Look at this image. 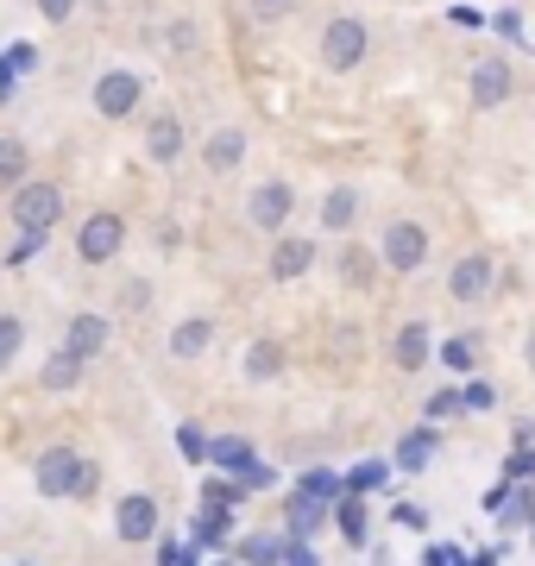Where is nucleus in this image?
Segmentation results:
<instances>
[{
    "mask_svg": "<svg viewBox=\"0 0 535 566\" xmlns=\"http://www.w3.org/2000/svg\"><path fill=\"white\" fill-rule=\"evenodd\" d=\"M7 214H13V227H20V233H51V227H57V214H63V189H57V182L25 177L20 189H13V208H7Z\"/></svg>",
    "mask_w": 535,
    "mask_h": 566,
    "instance_id": "nucleus-1",
    "label": "nucleus"
},
{
    "mask_svg": "<svg viewBox=\"0 0 535 566\" xmlns=\"http://www.w3.org/2000/svg\"><path fill=\"white\" fill-rule=\"evenodd\" d=\"M366 44H371V32H366V20H353V13H334V20L322 25V63H328V70H359V63H366Z\"/></svg>",
    "mask_w": 535,
    "mask_h": 566,
    "instance_id": "nucleus-2",
    "label": "nucleus"
},
{
    "mask_svg": "<svg viewBox=\"0 0 535 566\" xmlns=\"http://www.w3.org/2000/svg\"><path fill=\"white\" fill-rule=\"evenodd\" d=\"M290 214H296V189H290L284 177L259 182V189H252V196H246V221L259 227V233H277V240H284Z\"/></svg>",
    "mask_w": 535,
    "mask_h": 566,
    "instance_id": "nucleus-3",
    "label": "nucleus"
},
{
    "mask_svg": "<svg viewBox=\"0 0 535 566\" xmlns=\"http://www.w3.org/2000/svg\"><path fill=\"white\" fill-rule=\"evenodd\" d=\"M76 479H83V453L76 447H44L39 460H32L39 497H76Z\"/></svg>",
    "mask_w": 535,
    "mask_h": 566,
    "instance_id": "nucleus-4",
    "label": "nucleus"
},
{
    "mask_svg": "<svg viewBox=\"0 0 535 566\" xmlns=\"http://www.w3.org/2000/svg\"><path fill=\"white\" fill-rule=\"evenodd\" d=\"M378 259L391 264L397 277H410V271L429 264V233H422L416 221H391L385 227V240H378Z\"/></svg>",
    "mask_w": 535,
    "mask_h": 566,
    "instance_id": "nucleus-5",
    "label": "nucleus"
},
{
    "mask_svg": "<svg viewBox=\"0 0 535 566\" xmlns=\"http://www.w3.org/2000/svg\"><path fill=\"white\" fill-rule=\"evenodd\" d=\"M120 245H126V221L120 214H88L83 227H76V259L83 264H107V259H120Z\"/></svg>",
    "mask_w": 535,
    "mask_h": 566,
    "instance_id": "nucleus-6",
    "label": "nucleus"
},
{
    "mask_svg": "<svg viewBox=\"0 0 535 566\" xmlns=\"http://www.w3.org/2000/svg\"><path fill=\"white\" fill-rule=\"evenodd\" d=\"M492 290H497V264L485 259V252H466V259L448 271V296L453 303H485Z\"/></svg>",
    "mask_w": 535,
    "mask_h": 566,
    "instance_id": "nucleus-7",
    "label": "nucleus"
},
{
    "mask_svg": "<svg viewBox=\"0 0 535 566\" xmlns=\"http://www.w3.org/2000/svg\"><path fill=\"white\" fill-rule=\"evenodd\" d=\"M114 535L126 547H139L158 535V497H145V491H126L120 504H114Z\"/></svg>",
    "mask_w": 535,
    "mask_h": 566,
    "instance_id": "nucleus-8",
    "label": "nucleus"
},
{
    "mask_svg": "<svg viewBox=\"0 0 535 566\" xmlns=\"http://www.w3.org/2000/svg\"><path fill=\"white\" fill-rule=\"evenodd\" d=\"M139 95H145V82L133 76V70H107V76L95 82V114H102V120H126V114L139 107Z\"/></svg>",
    "mask_w": 535,
    "mask_h": 566,
    "instance_id": "nucleus-9",
    "label": "nucleus"
},
{
    "mask_svg": "<svg viewBox=\"0 0 535 566\" xmlns=\"http://www.w3.org/2000/svg\"><path fill=\"white\" fill-rule=\"evenodd\" d=\"M466 88H473V107H479V114L504 107V102H511V63H504V57L473 63V82H466Z\"/></svg>",
    "mask_w": 535,
    "mask_h": 566,
    "instance_id": "nucleus-10",
    "label": "nucleus"
},
{
    "mask_svg": "<svg viewBox=\"0 0 535 566\" xmlns=\"http://www.w3.org/2000/svg\"><path fill=\"white\" fill-rule=\"evenodd\" d=\"M63 353H76L83 365H95L107 353V315H70L63 327Z\"/></svg>",
    "mask_w": 535,
    "mask_h": 566,
    "instance_id": "nucleus-11",
    "label": "nucleus"
},
{
    "mask_svg": "<svg viewBox=\"0 0 535 566\" xmlns=\"http://www.w3.org/2000/svg\"><path fill=\"white\" fill-rule=\"evenodd\" d=\"M284 510H290V523H284L290 542H310V535H322V523L334 516V504H322V497H310V491H290Z\"/></svg>",
    "mask_w": 535,
    "mask_h": 566,
    "instance_id": "nucleus-12",
    "label": "nucleus"
},
{
    "mask_svg": "<svg viewBox=\"0 0 535 566\" xmlns=\"http://www.w3.org/2000/svg\"><path fill=\"white\" fill-rule=\"evenodd\" d=\"M183 542H196L202 547V554H233V528H227V510H196V516H189V535Z\"/></svg>",
    "mask_w": 535,
    "mask_h": 566,
    "instance_id": "nucleus-13",
    "label": "nucleus"
},
{
    "mask_svg": "<svg viewBox=\"0 0 535 566\" xmlns=\"http://www.w3.org/2000/svg\"><path fill=\"white\" fill-rule=\"evenodd\" d=\"M240 158H246V133H240V126H214L208 145H202V164L214 177H227V170H240Z\"/></svg>",
    "mask_w": 535,
    "mask_h": 566,
    "instance_id": "nucleus-14",
    "label": "nucleus"
},
{
    "mask_svg": "<svg viewBox=\"0 0 535 566\" xmlns=\"http://www.w3.org/2000/svg\"><path fill=\"white\" fill-rule=\"evenodd\" d=\"M429 353H434V334H429V322H403V327H397V340H391V359H397V371H422V365H429Z\"/></svg>",
    "mask_w": 535,
    "mask_h": 566,
    "instance_id": "nucleus-15",
    "label": "nucleus"
},
{
    "mask_svg": "<svg viewBox=\"0 0 535 566\" xmlns=\"http://www.w3.org/2000/svg\"><path fill=\"white\" fill-rule=\"evenodd\" d=\"M145 151H151V164H183V120H177V114H151Z\"/></svg>",
    "mask_w": 535,
    "mask_h": 566,
    "instance_id": "nucleus-16",
    "label": "nucleus"
},
{
    "mask_svg": "<svg viewBox=\"0 0 535 566\" xmlns=\"http://www.w3.org/2000/svg\"><path fill=\"white\" fill-rule=\"evenodd\" d=\"M208 465H214L221 479H246L252 465H259V453H252V441H240V434H221V441H208Z\"/></svg>",
    "mask_w": 535,
    "mask_h": 566,
    "instance_id": "nucleus-17",
    "label": "nucleus"
},
{
    "mask_svg": "<svg viewBox=\"0 0 535 566\" xmlns=\"http://www.w3.org/2000/svg\"><path fill=\"white\" fill-rule=\"evenodd\" d=\"M271 277H277V283H296V277H303V271H310V264H315V245L310 240H296V233H284V240H277V245H271Z\"/></svg>",
    "mask_w": 535,
    "mask_h": 566,
    "instance_id": "nucleus-18",
    "label": "nucleus"
},
{
    "mask_svg": "<svg viewBox=\"0 0 535 566\" xmlns=\"http://www.w3.org/2000/svg\"><path fill=\"white\" fill-rule=\"evenodd\" d=\"M208 340H214V322L208 315H189V322L170 327V359H202Z\"/></svg>",
    "mask_w": 535,
    "mask_h": 566,
    "instance_id": "nucleus-19",
    "label": "nucleus"
},
{
    "mask_svg": "<svg viewBox=\"0 0 535 566\" xmlns=\"http://www.w3.org/2000/svg\"><path fill=\"white\" fill-rule=\"evenodd\" d=\"M315 221L328 227V233H353V221H359V189H328L322 208H315Z\"/></svg>",
    "mask_w": 535,
    "mask_h": 566,
    "instance_id": "nucleus-20",
    "label": "nucleus"
},
{
    "mask_svg": "<svg viewBox=\"0 0 535 566\" xmlns=\"http://www.w3.org/2000/svg\"><path fill=\"white\" fill-rule=\"evenodd\" d=\"M434 447H441V434L434 428H410L403 441H397V472H429V460H434Z\"/></svg>",
    "mask_w": 535,
    "mask_h": 566,
    "instance_id": "nucleus-21",
    "label": "nucleus"
},
{
    "mask_svg": "<svg viewBox=\"0 0 535 566\" xmlns=\"http://www.w3.org/2000/svg\"><path fill=\"white\" fill-rule=\"evenodd\" d=\"M233 560L240 566H284V535H271V528L240 535V542H233Z\"/></svg>",
    "mask_w": 535,
    "mask_h": 566,
    "instance_id": "nucleus-22",
    "label": "nucleus"
},
{
    "mask_svg": "<svg viewBox=\"0 0 535 566\" xmlns=\"http://www.w3.org/2000/svg\"><path fill=\"white\" fill-rule=\"evenodd\" d=\"M83 371H88V365L76 359V353H63V346H57V353L44 359L39 385H44V390H76V385H83Z\"/></svg>",
    "mask_w": 535,
    "mask_h": 566,
    "instance_id": "nucleus-23",
    "label": "nucleus"
},
{
    "mask_svg": "<svg viewBox=\"0 0 535 566\" xmlns=\"http://www.w3.org/2000/svg\"><path fill=\"white\" fill-rule=\"evenodd\" d=\"M277 371H284V346H277V340H252L246 346V378H252V385H271Z\"/></svg>",
    "mask_w": 535,
    "mask_h": 566,
    "instance_id": "nucleus-24",
    "label": "nucleus"
},
{
    "mask_svg": "<svg viewBox=\"0 0 535 566\" xmlns=\"http://www.w3.org/2000/svg\"><path fill=\"white\" fill-rule=\"evenodd\" d=\"M334 523H340V535H347L353 547H366L371 542V523H366V504H359V497H340V504H334Z\"/></svg>",
    "mask_w": 535,
    "mask_h": 566,
    "instance_id": "nucleus-25",
    "label": "nucleus"
},
{
    "mask_svg": "<svg viewBox=\"0 0 535 566\" xmlns=\"http://www.w3.org/2000/svg\"><path fill=\"white\" fill-rule=\"evenodd\" d=\"M296 491H310V497H322V504H340V497H347V472L315 465V472H303V479H296Z\"/></svg>",
    "mask_w": 535,
    "mask_h": 566,
    "instance_id": "nucleus-26",
    "label": "nucleus"
},
{
    "mask_svg": "<svg viewBox=\"0 0 535 566\" xmlns=\"http://www.w3.org/2000/svg\"><path fill=\"white\" fill-rule=\"evenodd\" d=\"M25 170H32V151H25V139H0V189H20Z\"/></svg>",
    "mask_w": 535,
    "mask_h": 566,
    "instance_id": "nucleus-27",
    "label": "nucleus"
},
{
    "mask_svg": "<svg viewBox=\"0 0 535 566\" xmlns=\"http://www.w3.org/2000/svg\"><path fill=\"white\" fill-rule=\"evenodd\" d=\"M391 472H397V465H385V460H359V465L347 472V491H353V497H366V491H385V485H391Z\"/></svg>",
    "mask_w": 535,
    "mask_h": 566,
    "instance_id": "nucleus-28",
    "label": "nucleus"
},
{
    "mask_svg": "<svg viewBox=\"0 0 535 566\" xmlns=\"http://www.w3.org/2000/svg\"><path fill=\"white\" fill-rule=\"evenodd\" d=\"M441 365H448V371H460V378H466V371H473V365H479V340H473V334H453V340L441 346Z\"/></svg>",
    "mask_w": 535,
    "mask_h": 566,
    "instance_id": "nucleus-29",
    "label": "nucleus"
},
{
    "mask_svg": "<svg viewBox=\"0 0 535 566\" xmlns=\"http://www.w3.org/2000/svg\"><path fill=\"white\" fill-rule=\"evenodd\" d=\"M371 264H378V259H371L366 245H347V252H340V277H347L353 290H366V283H371Z\"/></svg>",
    "mask_w": 535,
    "mask_h": 566,
    "instance_id": "nucleus-30",
    "label": "nucleus"
},
{
    "mask_svg": "<svg viewBox=\"0 0 535 566\" xmlns=\"http://www.w3.org/2000/svg\"><path fill=\"white\" fill-rule=\"evenodd\" d=\"M20 346H25V322L20 315H0V371L20 359Z\"/></svg>",
    "mask_w": 535,
    "mask_h": 566,
    "instance_id": "nucleus-31",
    "label": "nucleus"
},
{
    "mask_svg": "<svg viewBox=\"0 0 535 566\" xmlns=\"http://www.w3.org/2000/svg\"><path fill=\"white\" fill-rule=\"evenodd\" d=\"M158 566H202V547H196V542H177V535H165V542H158Z\"/></svg>",
    "mask_w": 535,
    "mask_h": 566,
    "instance_id": "nucleus-32",
    "label": "nucleus"
},
{
    "mask_svg": "<svg viewBox=\"0 0 535 566\" xmlns=\"http://www.w3.org/2000/svg\"><path fill=\"white\" fill-rule=\"evenodd\" d=\"M177 453H183L189 465H208V434L196 422H183V428H177Z\"/></svg>",
    "mask_w": 535,
    "mask_h": 566,
    "instance_id": "nucleus-33",
    "label": "nucleus"
},
{
    "mask_svg": "<svg viewBox=\"0 0 535 566\" xmlns=\"http://www.w3.org/2000/svg\"><path fill=\"white\" fill-rule=\"evenodd\" d=\"M460 409H466L460 390H434L429 403H422V416H429V422H448V416H460Z\"/></svg>",
    "mask_w": 535,
    "mask_h": 566,
    "instance_id": "nucleus-34",
    "label": "nucleus"
},
{
    "mask_svg": "<svg viewBox=\"0 0 535 566\" xmlns=\"http://www.w3.org/2000/svg\"><path fill=\"white\" fill-rule=\"evenodd\" d=\"M0 70H7V76H32V70H39V51H32V44H13V51L0 57Z\"/></svg>",
    "mask_w": 535,
    "mask_h": 566,
    "instance_id": "nucleus-35",
    "label": "nucleus"
},
{
    "mask_svg": "<svg viewBox=\"0 0 535 566\" xmlns=\"http://www.w3.org/2000/svg\"><path fill=\"white\" fill-rule=\"evenodd\" d=\"M504 479H511V485H529V479H535V453H529V447H516L511 460H504Z\"/></svg>",
    "mask_w": 535,
    "mask_h": 566,
    "instance_id": "nucleus-36",
    "label": "nucleus"
},
{
    "mask_svg": "<svg viewBox=\"0 0 535 566\" xmlns=\"http://www.w3.org/2000/svg\"><path fill=\"white\" fill-rule=\"evenodd\" d=\"M460 397H466V409H479V416H485V409H497V390L485 385V378H473V385H460Z\"/></svg>",
    "mask_w": 535,
    "mask_h": 566,
    "instance_id": "nucleus-37",
    "label": "nucleus"
},
{
    "mask_svg": "<svg viewBox=\"0 0 535 566\" xmlns=\"http://www.w3.org/2000/svg\"><path fill=\"white\" fill-rule=\"evenodd\" d=\"M284 13H296V0H252V20L259 25H277Z\"/></svg>",
    "mask_w": 535,
    "mask_h": 566,
    "instance_id": "nucleus-38",
    "label": "nucleus"
},
{
    "mask_svg": "<svg viewBox=\"0 0 535 566\" xmlns=\"http://www.w3.org/2000/svg\"><path fill=\"white\" fill-rule=\"evenodd\" d=\"M145 303H151V283H145V277H133V283L120 290V308H126V315H139Z\"/></svg>",
    "mask_w": 535,
    "mask_h": 566,
    "instance_id": "nucleus-39",
    "label": "nucleus"
},
{
    "mask_svg": "<svg viewBox=\"0 0 535 566\" xmlns=\"http://www.w3.org/2000/svg\"><path fill=\"white\" fill-rule=\"evenodd\" d=\"M39 252H44V233H25V240L13 245V259H7V264L20 271V264H32V259H39Z\"/></svg>",
    "mask_w": 535,
    "mask_h": 566,
    "instance_id": "nucleus-40",
    "label": "nucleus"
},
{
    "mask_svg": "<svg viewBox=\"0 0 535 566\" xmlns=\"http://www.w3.org/2000/svg\"><path fill=\"white\" fill-rule=\"evenodd\" d=\"M95 491H102V465H95V460H83V479H76V497L88 504Z\"/></svg>",
    "mask_w": 535,
    "mask_h": 566,
    "instance_id": "nucleus-41",
    "label": "nucleus"
},
{
    "mask_svg": "<svg viewBox=\"0 0 535 566\" xmlns=\"http://www.w3.org/2000/svg\"><path fill=\"white\" fill-rule=\"evenodd\" d=\"M422 566H460V547H448V542H429V554H422Z\"/></svg>",
    "mask_w": 535,
    "mask_h": 566,
    "instance_id": "nucleus-42",
    "label": "nucleus"
},
{
    "mask_svg": "<svg viewBox=\"0 0 535 566\" xmlns=\"http://www.w3.org/2000/svg\"><path fill=\"white\" fill-rule=\"evenodd\" d=\"M39 13H44L51 25H63L70 13H76V0H39Z\"/></svg>",
    "mask_w": 535,
    "mask_h": 566,
    "instance_id": "nucleus-43",
    "label": "nucleus"
},
{
    "mask_svg": "<svg viewBox=\"0 0 535 566\" xmlns=\"http://www.w3.org/2000/svg\"><path fill=\"white\" fill-rule=\"evenodd\" d=\"M240 485H246V491H271V485H277V472H271V465H252Z\"/></svg>",
    "mask_w": 535,
    "mask_h": 566,
    "instance_id": "nucleus-44",
    "label": "nucleus"
},
{
    "mask_svg": "<svg viewBox=\"0 0 535 566\" xmlns=\"http://www.w3.org/2000/svg\"><path fill=\"white\" fill-rule=\"evenodd\" d=\"M391 516H397L403 528H429V510H416V504H397Z\"/></svg>",
    "mask_w": 535,
    "mask_h": 566,
    "instance_id": "nucleus-45",
    "label": "nucleus"
},
{
    "mask_svg": "<svg viewBox=\"0 0 535 566\" xmlns=\"http://www.w3.org/2000/svg\"><path fill=\"white\" fill-rule=\"evenodd\" d=\"M170 44H177V51H189V44H196V25H189V20L170 25Z\"/></svg>",
    "mask_w": 535,
    "mask_h": 566,
    "instance_id": "nucleus-46",
    "label": "nucleus"
},
{
    "mask_svg": "<svg viewBox=\"0 0 535 566\" xmlns=\"http://www.w3.org/2000/svg\"><path fill=\"white\" fill-rule=\"evenodd\" d=\"M497 560H504V547H485V554H473L466 566H497Z\"/></svg>",
    "mask_w": 535,
    "mask_h": 566,
    "instance_id": "nucleus-47",
    "label": "nucleus"
},
{
    "mask_svg": "<svg viewBox=\"0 0 535 566\" xmlns=\"http://www.w3.org/2000/svg\"><path fill=\"white\" fill-rule=\"evenodd\" d=\"M523 359H529V371H535V327H529V340H523Z\"/></svg>",
    "mask_w": 535,
    "mask_h": 566,
    "instance_id": "nucleus-48",
    "label": "nucleus"
},
{
    "mask_svg": "<svg viewBox=\"0 0 535 566\" xmlns=\"http://www.w3.org/2000/svg\"><path fill=\"white\" fill-rule=\"evenodd\" d=\"M221 566H240V560H233V554H221Z\"/></svg>",
    "mask_w": 535,
    "mask_h": 566,
    "instance_id": "nucleus-49",
    "label": "nucleus"
}]
</instances>
